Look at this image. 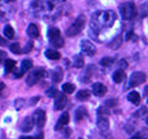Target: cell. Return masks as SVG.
<instances>
[{
    "instance_id": "obj_2",
    "label": "cell",
    "mask_w": 148,
    "mask_h": 139,
    "mask_svg": "<svg viewBox=\"0 0 148 139\" xmlns=\"http://www.w3.org/2000/svg\"><path fill=\"white\" fill-rule=\"evenodd\" d=\"M120 14L123 20H130L137 15V10L135 4L132 1H127L121 4L119 7Z\"/></svg>"
},
{
    "instance_id": "obj_34",
    "label": "cell",
    "mask_w": 148,
    "mask_h": 139,
    "mask_svg": "<svg viewBox=\"0 0 148 139\" xmlns=\"http://www.w3.org/2000/svg\"><path fill=\"white\" fill-rule=\"evenodd\" d=\"M140 15L142 18L148 16V2L144 3L140 7Z\"/></svg>"
},
{
    "instance_id": "obj_8",
    "label": "cell",
    "mask_w": 148,
    "mask_h": 139,
    "mask_svg": "<svg viewBox=\"0 0 148 139\" xmlns=\"http://www.w3.org/2000/svg\"><path fill=\"white\" fill-rule=\"evenodd\" d=\"M80 46L82 53H83L84 54L87 55V56H92L96 54V47H95V45H94L92 42L90 41L89 40H87V39L82 40L80 43Z\"/></svg>"
},
{
    "instance_id": "obj_21",
    "label": "cell",
    "mask_w": 148,
    "mask_h": 139,
    "mask_svg": "<svg viewBox=\"0 0 148 139\" xmlns=\"http://www.w3.org/2000/svg\"><path fill=\"white\" fill-rule=\"evenodd\" d=\"M85 65V60L82 54L73 56V66L76 68H82Z\"/></svg>"
},
{
    "instance_id": "obj_26",
    "label": "cell",
    "mask_w": 148,
    "mask_h": 139,
    "mask_svg": "<svg viewBox=\"0 0 148 139\" xmlns=\"http://www.w3.org/2000/svg\"><path fill=\"white\" fill-rule=\"evenodd\" d=\"M116 59L112 56H105V57L102 58L101 60L100 61V64L102 65L103 67H108L112 66L115 62Z\"/></svg>"
},
{
    "instance_id": "obj_15",
    "label": "cell",
    "mask_w": 148,
    "mask_h": 139,
    "mask_svg": "<svg viewBox=\"0 0 148 139\" xmlns=\"http://www.w3.org/2000/svg\"><path fill=\"white\" fill-rule=\"evenodd\" d=\"M64 78V72L62 70V67H56L53 70H52L51 74V79L53 83H60L63 80Z\"/></svg>"
},
{
    "instance_id": "obj_40",
    "label": "cell",
    "mask_w": 148,
    "mask_h": 139,
    "mask_svg": "<svg viewBox=\"0 0 148 139\" xmlns=\"http://www.w3.org/2000/svg\"><path fill=\"white\" fill-rule=\"evenodd\" d=\"M119 66L121 67V69L124 70L128 67V63H127V62L125 59H121L119 62Z\"/></svg>"
},
{
    "instance_id": "obj_13",
    "label": "cell",
    "mask_w": 148,
    "mask_h": 139,
    "mask_svg": "<svg viewBox=\"0 0 148 139\" xmlns=\"http://www.w3.org/2000/svg\"><path fill=\"white\" fill-rule=\"evenodd\" d=\"M109 120L106 115H99L97 120V126L101 131H106L109 128Z\"/></svg>"
},
{
    "instance_id": "obj_6",
    "label": "cell",
    "mask_w": 148,
    "mask_h": 139,
    "mask_svg": "<svg viewBox=\"0 0 148 139\" xmlns=\"http://www.w3.org/2000/svg\"><path fill=\"white\" fill-rule=\"evenodd\" d=\"M147 80V75L143 72H134L130 76L129 80V88H135L144 83Z\"/></svg>"
},
{
    "instance_id": "obj_12",
    "label": "cell",
    "mask_w": 148,
    "mask_h": 139,
    "mask_svg": "<svg viewBox=\"0 0 148 139\" xmlns=\"http://www.w3.org/2000/svg\"><path fill=\"white\" fill-rule=\"evenodd\" d=\"M92 91L94 95L96 96L103 97L107 93L108 88H107V87L105 85H103L101 83L98 82L92 85Z\"/></svg>"
},
{
    "instance_id": "obj_10",
    "label": "cell",
    "mask_w": 148,
    "mask_h": 139,
    "mask_svg": "<svg viewBox=\"0 0 148 139\" xmlns=\"http://www.w3.org/2000/svg\"><path fill=\"white\" fill-rule=\"evenodd\" d=\"M34 126V122L32 117L30 116H27L23 119L22 121L21 124H20V130L23 132V133H29L31 131Z\"/></svg>"
},
{
    "instance_id": "obj_14",
    "label": "cell",
    "mask_w": 148,
    "mask_h": 139,
    "mask_svg": "<svg viewBox=\"0 0 148 139\" xmlns=\"http://www.w3.org/2000/svg\"><path fill=\"white\" fill-rule=\"evenodd\" d=\"M88 111L84 107H79L75 111V121L79 122L88 117Z\"/></svg>"
},
{
    "instance_id": "obj_27",
    "label": "cell",
    "mask_w": 148,
    "mask_h": 139,
    "mask_svg": "<svg viewBox=\"0 0 148 139\" xmlns=\"http://www.w3.org/2000/svg\"><path fill=\"white\" fill-rule=\"evenodd\" d=\"M131 139H148V129L143 128L134 135Z\"/></svg>"
},
{
    "instance_id": "obj_17",
    "label": "cell",
    "mask_w": 148,
    "mask_h": 139,
    "mask_svg": "<svg viewBox=\"0 0 148 139\" xmlns=\"http://www.w3.org/2000/svg\"><path fill=\"white\" fill-rule=\"evenodd\" d=\"M126 78V73L124 72V70L118 69L114 72L113 74V80L116 83H121L122 81H124Z\"/></svg>"
},
{
    "instance_id": "obj_22",
    "label": "cell",
    "mask_w": 148,
    "mask_h": 139,
    "mask_svg": "<svg viewBox=\"0 0 148 139\" xmlns=\"http://www.w3.org/2000/svg\"><path fill=\"white\" fill-rule=\"evenodd\" d=\"M17 62L14 59H6L4 61V67H5V72L7 73H10L13 71V70L15 68Z\"/></svg>"
},
{
    "instance_id": "obj_46",
    "label": "cell",
    "mask_w": 148,
    "mask_h": 139,
    "mask_svg": "<svg viewBox=\"0 0 148 139\" xmlns=\"http://www.w3.org/2000/svg\"><path fill=\"white\" fill-rule=\"evenodd\" d=\"M144 96L148 98V85L145 86L144 89Z\"/></svg>"
},
{
    "instance_id": "obj_42",
    "label": "cell",
    "mask_w": 148,
    "mask_h": 139,
    "mask_svg": "<svg viewBox=\"0 0 148 139\" xmlns=\"http://www.w3.org/2000/svg\"><path fill=\"white\" fill-rule=\"evenodd\" d=\"M7 43H8L7 41L6 40V39H4V38H3L2 36L0 35V46H7Z\"/></svg>"
},
{
    "instance_id": "obj_38",
    "label": "cell",
    "mask_w": 148,
    "mask_h": 139,
    "mask_svg": "<svg viewBox=\"0 0 148 139\" xmlns=\"http://www.w3.org/2000/svg\"><path fill=\"white\" fill-rule=\"evenodd\" d=\"M134 37H136V35L134 34L133 30H130V31L127 32V35H126V40L130 41L131 39H133Z\"/></svg>"
},
{
    "instance_id": "obj_24",
    "label": "cell",
    "mask_w": 148,
    "mask_h": 139,
    "mask_svg": "<svg viewBox=\"0 0 148 139\" xmlns=\"http://www.w3.org/2000/svg\"><path fill=\"white\" fill-rule=\"evenodd\" d=\"M93 66H89L87 70H85V74L83 75H82L81 77V81L82 83H89L90 81L91 76H92V73H93V69H92Z\"/></svg>"
},
{
    "instance_id": "obj_32",
    "label": "cell",
    "mask_w": 148,
    "mask_h": 139,
    "mask_svg": "<svg viewBox=\"0 0 148 139\" xmlns=\"http://www.w3.org/2000/svg\"><path fill=\"white\" fill-rule=\"evenodd\" d=\"M119 104V101L116 98H109L105 101V106L107 108H114Z\"/></svg>"
},
{
    "instance_id": "obj_49",
    "label": "cell",
    "mask_w": 148,
    "mask_h": 139,
    "mask_svg": "<svg viewBox=\"0 0 148 139\" xmlns=\"http://www.w3.org/2000/svg\"><path fill=\"white\" fill-rule=\"evenodd\" d=\"M146 123H147V125H148V117L146 118Z\"/></svg>"
},
{
    "instance_id": "obj_36",
    "label": "cell",
    "mask_w": 148,
    "mask_h": 139,
    "mask_svg": "<svg viewBox=\"0 0 148 139\" xmlns=\"http://www.w3.org/2000/svg\"><path fill=\"white\" fill-rule=\"evenodd\" d=\"M98 115H108L110 114V111L106 107H101L98 109Z\"/></svg>"
},
{
    "instance_id": "obj_39",
    "label": "cell",
    "mask_w": 148,
    "mask_h": 139,
    "mask_svg": "<svg viewBox=\"0 0 148 139\" xmlns=\"http://www.w3.org/2000/svg\"><path fill=\"white\" fill-rule=\"evenodd\" d=\"M7 56V54L5 52L0 50V64L2 63L4 61H5Z\"/></svg>"
},
{
    "instance_id": "obj_47",
    "label": "cell",
    "mask_w": 148,
    "mask_h": 139,
    "mask_svg": "<svg viewBox=\"0 0 148 139\" xmlns=\"http://www.w3.org/2000/svg\"><path fill=\"white\" fill-rule=\"evenodd\" d=\"M7 2H14V1H15L16 0H5Z\"/></svg>"
},
{
    "instance_id": "obj_18",
    "label": "cell",
    "mask_w": 148,
    "mask_h": 139,
    "mask_svg": "<svg viewBox=\"0 0 148 139\" xmlns=\"http://www.w3.org/2000/svg\"><path fill=\"white\" fill-rule=\"evenodd\" d=\"M127 99L135 106L140 105L141 102V97L137 91H132L127 95Z\"/></svg>"
},
{
    "instance_id": "obj_9",
    "label": "cell",
    "mask_w": 148,
    "mask_h": 139,
    "mask_svg": "<svg viewBox=\"0 0 148 139\" xmlns=\"http://www.w3.org/2000/svg\"><path fill=\"white\" fill-rule=\"evenodd\" d=\"M67 97L63 94H58L57 96L56 97V99L54 101V105H53V108L56 111H59V110H62L65 107H66V104H67Z\"/></svg>"
},
{
    "instance_id": "obj_31",
    "label": "cell",
    "mask_w": 148,
    "mask_h": 139,
    "mask_svg": "<svg viewBox=\"0 0 148 139\" xmlns=\"http://www.w3.org/2000/svg\"><path fill=\"white\" fill-rule=\"evenodd\" d=\"M148 112V109L147 107H146L145 106H143L141 108L139 109L136 112H134V116L135 117H137V118H140V117H144L145 115L147 114Z\"/></svg>"
},
{
    "instance_id": "obj_48",
    "label": "cell",
    "mask_w": 148,
    "mask_h": 139,
    "mask_svg": "<svg viewBox=\"0 0 148 139\" xmlns=\"http://www.w3.org/2000/svg\"><path fill=\"white\" fill-rule=\"evenodd\" d=\"M56 1H59V2H64V1H66V0H56Z\"/></svg>"
},
{
    "instance_id": "obj_28",
    "label": "cell",
    "mask_w": 148,
    "mask_h": 139,
    "mask_svg": "<svg viewBox=\"0 0 148 139\" xmlns=\"http://www.w3.org/2000/svg\"><path fill=\"white\" fill-rule=\"evenodd\" d=\"M62 91L67 94H72L75 91V85L71 83H65L62 85Z\"/></svg>"
},
{
    "instance_id": "obj_20",
    "label": "cell",
    "mask_w": 148,
    "mask_h": 139,
    "mask_svg": "<svg viewBox=\"0 0 148 139\" xmlns=\"http://www.w3.org/2000/svg\"><path fill=\"white\" fill-rule=\"evenodd\" d=\"M45 56L51 60H59L61 58V54L59 52L54 49H47L44 53Z\"/></svg>"
},
{
    "instance_id": "obj_5",
    "label": "cell",
    "mask_w": 148,
    "mask_h": 139,
    "mask_svg": "<svg viewBox=\"0 0 148 139\" xmlns=\"http://www.w3.org/2000/svg\"><path fill=\"white\" fill-rule=\"evenodd\" d=\"M47 75L48 73L44 68L42 67H36L28 74L26 78V83L29 86H33L37 84L41 79L46 78Z\"/></svg>"
},
{
    "instance_id": "obj_44",
    "label": "cell",
    "mask_w": 148,
    "mask_h": 139,
    "mask_svg": "<svg viewBox=\"0 0 148 139\" xmlns=\"http://www.w3.org/2000/svg\"><path fill=\"white\" fill-rule=\"evenodd\" d=\"M19 139H34V137L30 136H20Z\"/></svg>"
},
{
    "instance_id": "obj_45",
    "label": "cell",
    "mask_w": 148,
    "mask_h": 139,
    "mask_svg": "<svg viewBox=\"0 0 148 139\" xmlns=\"http://www.w3.org/2000/svg\"><path fill=\"white\" fill-rule=\"evenodd\" d=\"M5 87H6V85L4 83L0 82V95H1V91H2L5 88Z\"/></svg>"
},
{
    "instance_id": "obj_16",
    "label": "cell",
    "mask_w": 148,
    "mask_h": 139,
    "mask_svg": "<svg viewBox=\"0 0 148 139\" xmlns=\"http://www.w3.org/2000/svg\"><path fill=\"white\" fill-rule=\"evenodd\" d=\"M27 34L31 39H36L39 36V30L38 26L34 23H30L27 27Z\"/></svg>"
},
{
    "instance_id": "obj_19",
    "label": "cell",
    "mask_w": 148,
    "mask_h": 139,
    "mask_svg": "<svg viewBox=\"0 0 148 139\" xmlns=\"http://www.w3.org/2000/svg\"><path fill=\"white\" fill-rule=\"evenodd\" d=\"M91 96V92L88 89L80 90L76 94V98L80 101H87Z\"/></svg>"
},
{
    "instance_id": "obj_7",
    "label": "cell",
    "mask_w": 148,
    "mask_h": 139,
    "mask_svg": "<svg viewBox=\"0 0 148 139\" xmlns=\"http://www.w3.org/2000/svg\"><path fill=\"white\" fill-rule=\"evenodd\" d=\"M34 125L37 126L38 128H42L46 124V112L41 109H38L34 111L32 117Z\"/></svg>"
},
{
    "instance_id": "obj_4",
    "label": "cell",
    "mask_w": 148,
    "mask_h": 139,
    "mask_svg": "<svg viewBox=\"0 0 148 139\" xmlns=\"http://www.w3.org/2000/svg\"><path fill=\"white\" fill-rule=\"evenodd\" d=\"M85 22H86V18L84 14H80L78 16L75 22L66 30V36L69 37H75L77 36L85 28Z\"/></svg>"
},
{
    "instance_id": "obj_41",
    "label": "cell",
    "mask_w": 148,
    "mask_h": 139,
    "mask_svg": "<svg viewBox=\"0 0 148 139\" xmlns=\"http://www.w3.org/2000/svg\"><path fill=\"white\" fill-rule=\"evenodd\" d=\"M40 100V97H33V98H30V104L31 106L36 105V104H37L38 101Z\"/></svg>"
},
{
    "instance_id": "obj_37",
    "label": "cell",
    "mask_w": 148,
    "mask_h": 139,
    "mask_svg": "<svg viewBox=\"0 0 148 139\" xmlns=\"http://www.w3.org/2000/svg\"><path fill=\"white\" fill-rule=\"evenodd\" d=\"M24 103H25V101L23 99H22V98L17 100V101H15V107L17 109L20 110V109L23 107Z\"/></svg>"
},
{
    "instance_id": "obj_43",
    "label": "cell",
    "mask_w": 148,
    "mask_h": 139,
    "mask_svg": "<svg viewBox=\"0 0 148 139\" xmlns=\"http://www.w3.org/2000/svg\"><path fill=\"white\" fill-rule=\"evenodd\" d=\"M34 139H44V135H43V132L38 133L37 136H36L34 137Z\"/></svg>"
},
{
    "instance_id": "obj_30",
    "label": "cell",
    "mask_w": 148,
    "mask_h": 139,
    "mask_svg": "<svg viewBox=\"0 0 148 139\" xmlns=\"http://www.w3.org/2000/svg\"><path fill=\"white\" fill-rule=\"evenodd\" d=\"M10 50L14 54H23V49H21L20 45L19 43H12L10 46Z\"/></svg>"
},
{
    "instance_id": "obj_29",
    "label": "cell",
    "mask_w": 148,
    "mask_h": 139,
    "mask_svg": "<svg viewBox=\"0 0 148 139\" xmlns=\"http://www.w3.org/2000/svg\"><path fill=\"white\" fill-rule=\"evenodd\" d=\"M4 34L9 39H12L14 36V30L10 25H7L4 28Z\"/></svg>"
},
{
    "instance_id": "obj_1",
    "label": "cell",
    "mask_w": 148,
    "mask_h": 139,
    "mask_svg": "<svg viewBox=\"0 0 148 139\" xmlns=\"http://www.w3.org/2000/svg\"><path fill=\"white\" fill-rule=\"evenodd\" d=\"M116 18V14L113 10H101L95 12L90 23L92 33L97 36L103 29L112 27Z\"/></svg>"
},
{
    "instance_id": "obj_25",
    "label": "cell",
    "mask_w": 148,
    "mask_h": 139,
    "mask_svg": "<svg viewBox=\"0 0 148 139\" xmlns=\"http://www.w3.org/2000/svg\"><path fill=\"white\" fill-rule=\"evenodd\" d=\"M121 43H122V36H121V35H119L111 43H108V46L111 49L116 50V49H118L121 46Z\"/></svg>"
},
{
    "instance_id": "obj_33",
    "label": "cell",
    "mask_w": 148,
    "mask_h": 139,
    "mask_svg": "<svg viewBox=\"0 0 148 139\" xmlns=\"http://www.w3.org/2000/svg\"><path fill=\"white\" fill-rule=\"evenodd\" d=\"M46 94L49 98H56L59 94V91L54 87H51L46 91Z\"/></svg>"
},
{
    "instance_id": "obj_3",
    "label": "cell",
    "mask_w": 148,
    "mask_h": 139,
    "mask_svg": "<svg viewBox=\"0 0 148 139\" xmlns=\"http://www.w3.org/2000/svg\"><path fill=\"white\" fill-rule=\"evenodd\" d=\"M49 43L54 48H62L64 46V39L62 36L61 31L58 28L51 26L48 30Z\"/></svg>"
},
{
    "instance_id": "obj_35",
    "label": "cell",
    "mask_w": 148,
    "mask_h": 139,
    "mask_svg": "<svg viewBox=\"0 0 148 139\" xmlns=\"http://www.w3.org/2000/svg\"><path fill=\"white\" fill-rule=\"evenodd\" d=\"M33 46H34V43H33V41H28L27 43L25 44V46L23 49V54H27L30 52H31L32 49H33Z\"/></svg>"
},
{
    "instance_id": "obj_11",
    "label": "cell",
    "mask_w": 148,
    "mask_h": 139,
    "mask_svg": "<svg viewBox=\"0 0 148 139\" xmlns=\"http://www.w3.org/2000/svg\"><path fill=\"white\" fill-rule=\"evenodd\" d=\"M69 120H70V117H69V113H68L67 111H64V112L60 116V117H59V120H58L57 122L55 125L54 130H56V131L62 130L64 127V126L69 124Z\"/></svg>"
},
{
    "instance_id": "obj_23",
    "label": "cell",
    "mask_w": 148,
    "mask_h": 139,
    "mask_svg": "<svg viewBox=\"0 0 148 139\" xmlns=\"http://www.w3.org/2000/svg\"><path fill=\"white\" fill-rule=\"evenodd\" d=\"M32 67H33V62L30 59H24V60L22 61L20 70L22 73L24 75L25 72H27Z\"/></svg>"
}]
</instances>
